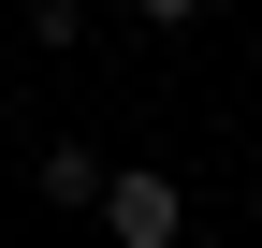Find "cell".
Here are the masks:
<instances>
[{"label":"cell","mask_w":262,"mask_h":248,"mask_svg":"<svg viewBox=\"0 0 262 248\" xmlns=\"http://www.w3.org/2000/svg\"><path fill=\"white\" fill-rule=\"evenodd\" d=\"M88 204H102V234H117V248H175V219H189L175 175H146V161H102V190H88Z\"/></svg>","instance_id":"cell-1"},{"label":"cell","mask_w":262,"mask_h":248,"mask_svg":"<svg viewBox=\"0 0 262 248\" xmlns=\"http://www.w3.org/2000/svg\"><path fill=\"white\" fill-rule=\"evenodd\" d=\"M88 190H102V146H88V132L44 146V204H88Z\"/></svg>","instance_id":"cell-2"},{"label":"cell","mask_w":262,"mask_h":248,"mask_svg":"<svg viewBox=\"0 0 262 248\" xmlns=\"http://www.w3.org/2000/svg\"><path fill=\"white\" fill-rule=\"evenodd\" d=\"M131 15H146V29H189V0H131Z\"/></svg>","instance_id":"cell-3"}]
</instances>
